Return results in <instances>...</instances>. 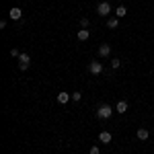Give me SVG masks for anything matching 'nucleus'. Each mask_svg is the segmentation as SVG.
Listing matches in <instances>:
<instances>
[{
	"instance_id": "nucleus-1",
	"label": "nucleus",
	"mask_w": 154,
	"mask_h": 154,
	"mask_svg": "<svg viewBox=\"0 0 154 154\" xmlns=\"http://www.w3.org/2000/svg\"><path fill=\"white\" fill-rule=\"evenodd\" d=\"M111 113H113V109H111L109 105H101L99 109H97V117L99 119H109Z\"/></svg>"
},
{
	"instance_id": "nucleus-2",
	"label": "nucleus",
	"mask_w": 154,
	"mask_h": 154,
	"mask_svg": "<svg viewBox=\"0 0 154 154\" xmlns=\"http://www.w3.org/2000/svg\"><path fill=\"white\" fill-rule=\"evenodd\" d=\"M29 66H31L29 54H21V56H19V68H21V70H29Z\"/></svg>"
},
{
	"instance_id": "nucleus-3",
	"label": "nucleus",
	"mask_w": 154,
	"mask_h": 154,
	"mask_svg": "<svg viewBox=\"0 0 154 154\" xmlns=\"http://www.w3.org/2000/svg\"><path fill=\"white\" fill-rule=\"evenodd\" d=\"M88 72H91V74H95V76H99V74L103 72V64H101V62H95V60H93V62L88 64Z\"/></svg>"
},
{
	"instance_id": "nucleus-4",
	"label": "nucleus",
	"mask_w": 154,
	"mask_h": 154,
	"mask_svg": "<svg viewBox=\"0 0 154 154\" xmlns=\"http://www.w3.org/2000/svg\"><path fill=\"white\" fill-rule=\"evenodd\" d=\"M97 12H99L101 17H107V14L111 12V4H109V2H101V4L97 6Z\"/></svg>"
},
{
	"instance_id": "nucleus-5",
	"label": "nucleus",
	"mask_w": 154,
	"mask_h": 154,
	"mask_svg": "<svg viewBox=\"0 0 154 154\" xmlns=\"http://www.w3.org/2000/svg\"><path fill=\"white\" fill-rule=\"evenodd\" d=\"M8 17H11L12 21H19V19H21V17H23V11H21V8H19V6H12L11 11H8Z\"/></svg>"
},
{
	"instance_id": "nucleus-6",
	"label": "nucleus",
	"mask_w": 154,
	"mask_h": 154,
	"mask_svg": "<svg viewBox=\"0 0 154 154\" xmlns=\"http://www.w3.org/2000/svg\"><path fill=\"white\" fill-rule=\"evenodd\" d=\"M56 99H58V103H60V105H66V103H68V101L72 99V95H70V93H64V91H62V93H60V95L56 97Z\"/></svg>"
},
{
	"instance_id": "nucleus-7",
	"label": "nucleus",
	"mask_w": 154,
	"mask_h": 154,
	"mask_svg": "<svg viewBox=\"0 0 154 154\" xmlns=\"http://www.w3.org/2000/svg\"><path fill=\"white\" fill-rule=\"evenodd\" d=\"M99 56H101V58H107V56H111V45H109V43H103V45L99 48Z\"/></svg>"
},
{
	"instance_id": "nucleus-8",
	"label": "nucleus",
	"mask_w": 154,
	"mask_h": 154,
	"mask_svg": "<svg viewBox=\"0 0 154 154\" xmlns=\"http://www.w3.org/2000/svg\"><path fill=\"white\" fill-rule=\"evenodd\" d=\"M136 136H138V140H142V142H144V140H148V136H150V131L146 130V128H140V130L136 131Z\"/></svg>"
},
{
	"instance_id": "nucleus-9",
	"label": "nucleus",
	"mask_w": 154,
	"mask_h": 154,
	"mask_svg": "<svg viewBox=\"0 0 154 154\" xmlns=\"http://www.w3.org/2000/svg\"><path fill=\"white\" fill-rule=\"evenodd\" d=\"M99 140L103 144H109L111 142V131H101V134H99Z\"/></svg>"
},
{
	"instance_id": "nucleus-10",
	"label": "nucleus",
	"mask_w": 154,
	"mask_h": 154,
	"mask_svg": "<svg viewBox=\"0 0 154 154\" xmlns=\"http://www.w3.org/2000/svg\"><path fill=\"white\" fill-rule=\"evenodd\" d=\"M115 111H117V113H125V111H128V103H125V101H119L117 107H115Z\"/></svg>"
},
{
	"instance_id": "nucleus-11",
	"label": "nucleus",
	"mask_w": 154,
	"mask_h": 154,
	"mask_svg": "<svg viewBox=\"0 0 154 154\" xmlns=\"http://www.w3.org/2000/svg\"><path fill=\"white\" fill-rule=\"evenodd\" d=\"M88 39V31L86 29H78V41H86Z\"/></svg>"
},
{
	"instance_id": "nucleus-12",
	"label": "nucleus",
	"mask_w": 154,
	"mask_h": 154,
	"mask_svg": "<svg viewBox=\"0 0 154 154\" xmlns=\"http://www.w3.org/2000/svg\"><path fill=\"white\" fill-rule=\"evenodd\" d=\"M107 27H109V29H117L119 27V19H109V21H107Z\"/></svg>"
},
{
	"instance_id": "nucleus-13",
	"label": "nucleus",
	"mask_w": 154,
	"mask_h": 154,
	"mask_svg": "<svg viewBox=\"0 0 154 154\" xmlns=\"http://www.w3.org/2000/svg\"><path fill=\"white\" fill-rule=\"evenodd\" d=\"M115 14H117L119 19H121V17H125V14H128V11H125V6H117V11H115Z\"/></svg>"
},
{
	"instance_id": "nucleus-14",
	"label": "nucleus",
	"mask_w": 154,
	"mask_h": 154,
	"mask_svg": "<svg viewBox=\"0 0 154 154\" xmlns=\"http://www.w3.org/2000/svg\"><path fill=\"white\" fill-rule=\"evenodd\" d=\"M119 66H121V60H117V58L111 60V68H119Z\"/></svg>"
},
{
	"instance_id": "nucleus-15",
	"label": "nucleus",
	"mask_w": 154,
	"mask_h": 154,
	"mask_svg": "<svg viewBox=\"0 0 154 154\" xmlns=\"http://www.w3.org/2000/svg\"><path fill=\"white\" fill-rule=\"evenodd\" d=\"M80 99H82V93H78V91L72 93V101H80Z\"/></svg>"
},
{
	"instance_id": "nucleus-16",
	"label": "nucleus",
	"mask_w": 154,
	"mask_h": 154,
	"mask_svg": "<svg viewBox=\"0 0 154 154\" xmlns=\"http://www.w3.org/2000/svg\"><path fill=\"white\" fill-rule=\"evenodd\" d=\"M88 154H101V150H99V146H93V148L88 150Z\"/></svg>"
},
{
	"instance_id": "nucleus-17",
	"label": "nucleus",
	"mask_w": 154,
	"mask_h": 154,
	"mask_svg": "<svg viewBox=\"0 0 154 154\" xmlns=\"http://www.w3.org/2000/svg\"><path fill=\"white\" fill-rule=\"evenodd\" d=\"M11 56H12V58H19V56H21V51H19V49H14V48H12V49H11Z\"/></svg>"
},
{
	"instance_id": "nucleus-18",
	"label": "nucleus",
	"mask_w": 154,
	"mask_h": 154,
	"mask_svg": "<svg viewBox=\"0 0 154 154\" xmlns=\"http://www.w3.org/2000/svg\"><path fill=\"white\" fill-rule=\"evenodd\" d=\"M80 27L86 29V27H88V19H80Z\"/></svg>"
}]
</instances>
